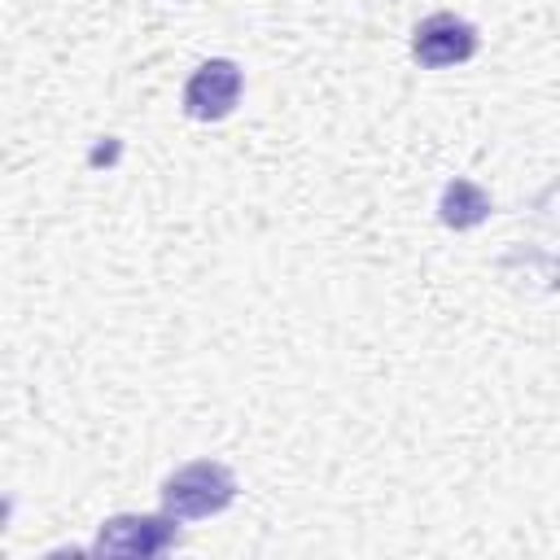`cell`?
I'll return each mask as SVG.
<instances>
[{"label": "cell", "mask_w": 560, "mask_h": 560, "mask_svg": "<svg viewBox=\"0 0 560 560\" xmlns=\"http://www.w3.org/2000/svg\"><path fill=\"white\" fill-rule=\"evenodd\" d=\"M236 499V477L228 464L219 459H192L184 468H175L162 481V512H171L175 521H201L223 512Z\"/></svg>", "instance_id": "cell-1"}, {"label": "cell", "mask_w": 560, "mask_h": 560, "mask_svg": "<svg viewBox=\"0 0 560 560\" xmlns=\"http://www.w3.org/2000/svg\"><path fill=\"white\" fill-rule=\"evenodd\" d=\"M179 542V529H175V516L162 512V516H109L101 529H96V542L92 551L96 556H162Z\"/></svg>", "instance_id": "cell-2"}, {"label": "cell", "mask_w": 560, "mask_h": 560, "mask_svg": "<svg viewBox=\"0 0 560 560\" xmlns=\"http://www.w3.org/2000/svg\"><path fill=\"white\" fill-rule=\"evenodd\" d=\"M241 101V66L228 57L201 61L184 83V114L197 122H219Z\"/></svg>", "instance_id": "cell-3"}, {"label": "cell", "mask_w": 560, "mask_h": 560, "mask_svg": "<svg viewBox=\"0 0 560 560\" xmlns=\"http://www.w3.org/2000/svg\"><path fill=\"white\" fill-rule=\"evenodd\" d=\"M477 52V26L455 18V13H429L416 31H411V57L424 70H446L459 66Z\"/></svg>", "instance_id": "cell-4"}, {"label": "cell", "mask_w": 560, "mask_h": 560, "mask_svg": "<svg viewBox=\"0 0 560 560\" xmlns=\"http://www.w3.org/2000/svg\"><path fill=\"white\" fill-rule=\"evenodd\" d=\"M486 214H490V192H486V188H477L472 179H451V184L442 188L438 219H442L446 228L464 232V228H477Z\"/></svg>", "instance_id": "cell-5"}]
</instances>
